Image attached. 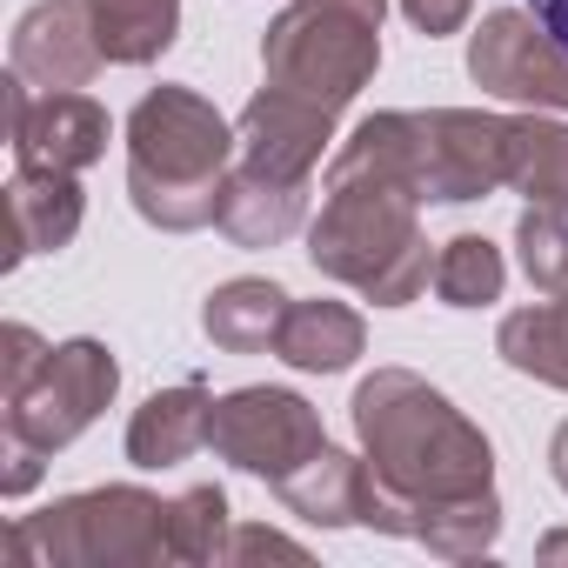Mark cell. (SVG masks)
<instances>
[{
    "instance_id": "obj_18",
    "label": "cell",
    "mask_w": 568,
    "mask_h": 568,
    "mask_svg": "<svg viewBox=\"0 0 568 568\" xmlns=\"http://www.w3.org/2000/svg\"><path fill=\"white\" fill-rule=\"evenodd\" d=\"M281 322H288V295L274 288V281H227L221 295H207L201 308V328L214 348H234V355H254L281 335Z\"/></svg>"
},
{
    "instance_id": "obj_2",
    "label": "cell",
    "mask_w": 568,
    "mask_h": 568,
    "mask_svg": "<svg viewBox=\"0 0 568 568\" xmlns=\"http://www.w3.org/2000/svg\"><path fill=\"white\" fill-rule=\"evenodd\" d=\"M415 187L402 174H388L375 154L342 148L328 168V201L322 221L308 227V254L322 274L362 288L375 308H402L415 302L435 267H428V241L415 227Z\"/></svg>"
},
{
    "instance_id": "obj_5",
    "label": "cell",
    "mask_w": 568,
    "mask_h": 568,
    "mask_svg": "<svg viewBox=\"0 0 568 568\" xmlns=\"http://www.w3.org/2000/svg\"><path fill=\"white\" fill-rule=\"evenodd\" d=\"M114 382H121V368H114V355L101 342H61V348H48V362L8 395V442L34 448V455L74 442L114 402Z\"/></svg>"
},
{
    "instance_id": "obj_13",
    "label": "cell",
    "mask_w": 568,
    "mask_h": 568,
    "mask_svg": "<svg viewBox=\"0 0 568 568\" xmlns=\"http://www.w3.org/2000/svg\"><path fill=\"white\" fill-rule=\"evenodd\" d=\"M81 227V187L74 174H48V168H21L8 187V267L28 254H54L68 247Z\"/></svg>"
},
{
    "instance_id": "obj_9",
    "label": "cell",
    "mask_w": 568,
    "mask_h": 568,
    "mask_svg": "<svg viewBox=\"0 0 568 568\" xmlns=\"http://www.w3.org/2000/svg\"><path fill=\"white\" fill-rule=\"evenodd\" d=\"M8 134H14V161L48 168V174H81L108 154V114L88 94L74 88L41 94L21 74L8 81Z\"/></svg>"
},
{
    "instance_id": "obj_24",
    "label": "cell",
    "mask_w": 568,
    "mask_h": 568,
    "mask_svg": "<svg viewBox=\"0 0 568 568\" xmlns=\"http://www.w3.org/2000/svg\"><path fill=\"white\" fill-rule=\"evenodd\" d=\"M0 342H8V362H0V395H14V388L48 362V348H41V335H34V328H21V322L0 335Z\"/></svg>"
},
{
    "instance_id": "obj_19",
    "label": "cell",
    "mask_w": 568,
    "mask_h": 568,
    "mask_svg": "<svg viewBox=\"0 0 568 568\" xmlns=\"http://www.w3.org/2000/svg\"><path fill=\"white\" fill-rule=\"evenodd\" d=\"M508 181L535 207H561L568 214V128L508 121Z\"/></svg>"
},
{
    "instance_id": "obj_21",
    "label": "cell",
    "mask_w": 568,
    "mask_h": 568,
    "mask_svg": "<svg viewBox=\"0 0 568 568\" xmlns=\"http://www.w3.org/2000/svg\"><path fill=\"white\" fill-rule=\"evenodd\" d=\"M435 295L448 308H481L501 295V254L481 241V234H455L442 254H435Z\"/></svg>"
},
{
    "instance_id": "obj_14",
    "label": "cell",
    "mask_w": 568,
    "mask_h": 568,
    "mask_svg": "<svg viewBox=\"0 0 568 568\" xmlns=\"http://www.w3.org/2000/svg\"><path fill=\"white\" fill-rule=\"evenodd\" d=\"M302 207H308V181H274V174L234 168L221 187V227L241 247H274L281 234H295Z\"/></svg>"
},
{
    "instance_id": "obj_16",
    "label": "cell",
    "mask_w": 568,
    "mask_h": 568,
    "mask_svg": "<svg viewBox=\"0 0 568 568\" xmlns=\"http://www.w3.org/2000/svg\"><path fill=\"white\" fill-rule=\"evenodd\" d=\"M81 8L94 21L101 54L121 68H148L154 54L174 48V28H181V0H81Z\"/></svg>"
},
{
    "instance_id": "obj_26",
    "label": "cell",
    "mask_w": 568,
    "mask_h": 568,
    "mask_svg": "<svg viewBox=\"0 0 568 568\" xmlns=\"http://www.w3.org/2000/svg\"><path fill=\"white\" fill-rule=\"evenodd\" d=\"M528 8H535V21H541V28L568 48V0H528Z\"/></svg>"
},
{
    "instance_id": "obj_3",
    "label": "cell",
    "mask_w": 568,
    "mask_h": 568,
    "mask_svg": "<svg viewBox=\"0 0 568 568\" xmlns=\"http://www.w3.org/2000/svg\"><path fill=\"white\" fill-rule=\"evenodd\" d=\"M234 141L241 134L201 94L154 88L128 114V194H134V207L168 234L221 221V187H227Z\"/></svg>"
},
{
    "instance_id": "obj_20",
    "label": "cell",
    "mask_w": 568,
    "mask_h": 568,
    "mask_svg": "<svg viewBox=\"0 0 568 568\" xmlns=\"http://www.w3.org/2000/svg\"><path fill=\"white\" fill-rule=\"evenodd\" d=\"M501 355L508 368L548 382V388H568V295L548 302V308H521L501 322Z\"/></svg>"
},
{
    "instance_id": "obj_10",
    "label": "cell",
    "mask_w": 568,
    "mask_h": 568,
    "mask_svg": "<svg viewBox=\"0 0 568 568\" xmlns=\"http://www.w3.org/2000/svg\"><path fill=\"white\" fill-rule=\"evenodd\" d=\"M48 555L68 561H101V555H154L168 548V508L141 488H101V495H74L61 508H48L41 521Z\"/></svg>"
},
{
    "instance_id": "obj_17",
    "label": "cell",
    "mask_w": 568,
    "mask_h": 568,
    "mask_svg": "<svg viewBox=\"0 0 568 568\" xmlns=\"http://www.w3.org/2000/svg\"><path fill=\"white\" fill-rule=\"evenodd\" d=\"M274 348L295 368L335 375V368H348L362 355V315L342 308V302H288V322H281Z\"/></svg>"
},
{
    "instance_id": "obj_4",
    "label": "cell",
    "mask_w": 568,
    "mask_h": 568,
    "mask_svg": "<svg viewBox=\"0 0 568 568\" xmlns=\"http://www.w3.org/2000/svg\"><path fill=\"white\" fill-rule=\"evenodd\" d=\"M382 61V0H288L261 41L267 88L342 114Z\"/></svg>"
},
{
    "instance_id": "obj_12",
    "label": "cell",
    "mask_w": 568,
    "mask_h": 568,
    "mask_svg": "<svg viewBox=\"0 0 568 568\" xmlns=\"http://www.w3.org/2000/svg\"><path fill=\"white\" fill-rule=\"evenodd\" d=\"M14 74L41 94H61V88H88L94 68L108 61L101 41H94V21L81 0H41V8L21 14L14 28Z\"/></svg>"
},
{
    "instance_id": "obj_27",
    "label": "cell",
    "mask_w": 568,
    "mask_h": 568,
    "mask_svg": "<svg viewBox=\"0 0 568 568\" xmlns=\"http://www.w3.org/2000/svg\"><path fill=\"white\" fill-rule=\"evenodd\" d=\"M555 475H561V488H568V428L555 435Z\"/></svg>"
},
{
    "instance_id": "obj_8",
    "label": "cell",
    "mask_w": 568,
    "mask_h": 568,
    "mask_svg": "<svg viewBox=\"0 0 568 568\" xmlns=\"http://www.w3.org/2000/svg\"><path fill=\"white\" fill-rule=\"evenodd\" d=\"M468 74H475L488 94H501V101H521V108H568V48H561L541 21H528V14H515V8H501V14H488V21L475 28Z\"/></svg>"
},
{
    "instance_id": "obj_6",
    "label": "cell",
    "mask_w": 568,
    "mask_h": 568,
    "mask_svg": "<svg viewBox=\"0 0 568 568\" xmlns=\"http://www.w3.org/2000/svg\"><path fill=\"white\" fill-rule=\"evenodd\" d=\"M402 141L422 201H481L488 187L508 181V121L495 114H468V108L402 114Z\"/></svg>"
},
{
    "instance_id": "obj_1",
    "label": "cell",
    "mask_w": 568,
    "mask_h": 568,
    "mask_svg": "<svg viewBox=\"0 0 568 568\" xmlns=\"http://www.w3.org/2000/svg\"><path fill=\"white\" fill-rule=\"evenodd\" d=\"M355 422L368 442V468H375V515L388 528H408L402 515H422L415 535L455 508L488 495V442L415 375L382 368L375 382H362L355 395Z\"/></svg>"
},
{
    "instance_id": "obj_15",
    "label": "cell",
    "mask_w": 568,
    "mask_h": 568,
    "mask_svg": "<svg viewBox=\"0 0 568 568\" xmlns=\"http://www.w3.org/2000/svg\"><path fill=\"white\" fill-rule=\"evenodd\" d=\"M207 415H214V402L187 382V388H168V395H154L141 415H134V428H128V455L141 462V468H168V462H187L194 448H207Z\"/></svg>"
},
{
    "instance_id": "obj_22",
    "label": "cell",
    "mask_w": 568,
    "mask_h": 568,
    "mask_svg": "<svg viewBox=\"0 0 568 568\" xmlns=\"http://www.w3.org/2000/svg\"><path fill=\"white\" fill-rule=\"evenodd\" d=\"M515 247L541 295H568V214L561 207H528L515 227Z\"/></svg>"
},
{
    "instance_id": "obj_7",
    "label": "cell",
    "mask_w": 568,
    "mask_h": 568,
    "mask_svg": "<svg viewBox=\"0 0 568 568\" xmlns=\"http://www.w3.org/2000/svg\"><path fill=\"white\" fill-rule=\"evenodd\" d=\"M207 448H221L247 475L288 481L295 468H308L328 448V435H322V415L302 395H288V388H241V395L214 402Z\"/></svg>"
},
{
    "instance_id": "obj_25",
    "label": "cell",
    "mask_w": 568,
    "mask_h": 568,
    "mask_svg": "<svg viewBox=\"0 0 568 568\" xmlns=\"http://www.w3.org/2000/svg\"><path fill=\"white\" fill-rule=\"evenodd\" d=\"M402 14L435 41V34H455V28L468 21V0H402Z\"/></svg>"
},
{
    "instance_id": "obj_11",
    "label": "cell",
    "mask_w": 568,
    "mask_h": 568,
    "mask_svg": "<svg viewBox=\"0 0 568 568\" xmlns=\"http://www.w3.org/2000/svg\"><path fill=\"white\" fill-rule=\"evenodd\" d=\"M241 168L254 174H274V181H308L322 148L335 141V114L315 108V101H295L281 88H261L247 108H241Z\"/></svg>"
},
{
    "instance_id": "obj_23",
    "label": "cell",
    "mask_w": 568,
    "mask_h": 568,
    "mask_svg": "<svg viewBox=\"0 0 568 568\" xmlns=\"http://www.w3.org/2000/svg\"><path fill=\"white\" fill-rule=\"evenodd\" d=\"M221 515H227V495L221 488H194V495L168 501V548L174 555H214Z\"/></svg>"
}]
</instances>
